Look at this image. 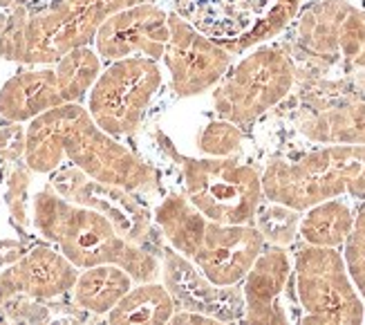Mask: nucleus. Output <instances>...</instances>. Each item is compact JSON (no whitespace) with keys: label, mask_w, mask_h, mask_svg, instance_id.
<instances>
[{"label":"nucleus","mask_w":365,"mask_h":325,"mask_svg":"<svg viewBox=\"0 0 365 325\" xmlns=\"http://www.w3.org/2000/svg\"><path fill=\"white\" fill-rule=\"evenodd\" d=\"M168 245L215 287H235L247 279L267 247L253 224H220L204 218L182 195L173 193L153 214Z\"/></svg>","instance_id":"3"},{"label":"nucleus","mask_w":365,"mask_h":325,"mask_svg":"<svg viewBox=\"0 0 365 325\" xmlns=\"http://www.w3.org/2000/svg\"><path fill=\"white\" fill-rule=\"evenodd\" d=\"M343 260L350 271V279L354 281L359 294L365 301V204L354 216L352 231L343 245Z\"/></svg>","instance_id":"21"},{"label":"nucleus","mask_w":365,"mask_h":325,"mask_svg":"<svg viewBox=\"0 0 365 325\" xmlns=\"http://www.w3.org/2000/svg\"><path fill=\"white\" fill-rule=\"evenodd\" d=\"M292 276V260L282 247L269 245L245 279L242 325H292L280 296Z\"/></svg>","instance_id":"13"},{"label":"nucleus","mask_w":365,"mask_h":325,"mask_svg":"<svg viewBox=\"0 0 365 325\" xmlns=\"http://www.w3.org/2000/svg\"><path fill=\"white\" fill-rule=\"evenodd\" d=\"M168 27L170 39L164 61L173 74V90L182 96L197 94L222 74L229 59L213 41L202 36L178 14H168Z\"/></svg>","instance_id":"11"},{"label":"nucleus","mask_w":365,"mask_h":325,"mask_svg":"<svg viewBox=\"0 0 365 325\" xmlns=\"http://www.w3.org/2000/svg\"><path fill=\"white\" fill-rule=\"evenodd\" d=\"M25 164L34 173H54L63 159L101 184L130 193L157 191V171L94 124L88 108L66 104L31 119L25 130Z\"/></svg>","instance_id":"1"},{"label":"nucleus","mask_w":365,"mask_h":325,"mask_svg":"<svg viewBox=\"0 0 365 325\" xmlns=\"http://www.w3.org/2000/svg\"><path fill=\"white\" fill-rule=\"evenodd\" d=\"M31 214L38 234L54 242L78 271L117 265L128 271L135 283H153L160 274V263L153 254L121 238L115 224L99 211L68 202L52 186L36 193Z\"/></svg>","instance_id":"2"},{"label":"nucleus","mask_w":365,"mask_h":325,"mask_svg":"<svg viewBox=\"0 0 365 325\" xmlns=\"http://www.w3.org/2000/svg\"><path fill=\"white\" fill-rule=\"evenodd\" d=\"M175 312V299L164 285L137 283L108 312V325H166Z\"/></svg>","instance_id":"17"},{"label":"nucleus","mask_w":365,"mask_h":325,"mask_svg":"<svg viewBox=\"0 0 365 325\" xmlns=\"http://www.w3.org/2000/svg\"><path fill=\"white\" fill-rule=\"evenodd\" d=\"M186 200L220 224H253L262 206V180L251 166L231 159L182 157Z\"/></svg>","instance_id":"7"},{"label":"nucleus","mask_w":365,"mask_h":325,"mask_svg":"<svg viewBox=\"0 0 365 325\" xmlns=\"http://www.w3.org/2000/svg\"><path fill=\"white\" fill-rule=\"evenodd\" d=\"M21 153H25V133L14 126L9 130H0V155L7 157H19Z\"/></svg>","instance_id":"22"},{"label":"nucleus","mask_w":365,"mask_h":325,"mask_svg":"<svg viewBox=\"0 0 365 325\" xmlns=\"http://www.w3.org/2000/svg\"><path fill=\"white\" fill-rule=\"evenodd\" d=\"M148 0H58L0 39V56L34 65L58 63L76 47H88L99 27L121 9Z\"/></svg>","instance_id":"4"},{"label":"nucleus","mask_w":365,"mask_h":325,"mask_svg":"<svg viewBox=\"0 0 365 325\" xmlns=\"http://www.w3.org/2000/svg\"><path fill=\"white\" fill-rule=\"evenodd\" d=\"M166 325H229L225 321H220L211 314H202V312H190V310H182L175 312L173 319Z\"/></svg>","instance_id":"23"},{"label":"nucleus","mask_w":365,"mask_h":325,"mask_svg":"<svg viewBox=\"0 0 365 325\" xmlns=\"http://www.w3.org/2000/svg\"><path fill=\"white\" fill-rule=\"evenodd\" d=\"M352 224L354 216L350 206L341 200H327L307 209V214L298 222V234L305 245L339 249L345 245Z\"/></svg>","instance_id":"18"},{"label":"nucleus","mask_w":365,"mask_h":325,"mask_svg":"<svg viewBox=\"0 0 365 325\" xmlns=\"http://www.w3.org/2000/svg\"><path fill=\"white\" fill-rule=\"evenodd\" d=\"M61 94L66 104H78L92 90L94 81L101 74V59L90 47H76L68 52L56 65Z\"/></svg>","instance_id":"19"},{"label":"nucleus","mask_w":365,"mask_h":325,"mask_svg":"<svg viewBox=\"0 0 365 325\" xmlns=\"http://www.w3.org/2000/svg\"><path fill=\"white\" fill-rule=\"evenodd\" d=\"M160 88L162 70L155 61L141 56L115 61L88 92V112L106 135H130L139 128Z\"/></svg>","instance_id":"8"},{"label":"nucleus","mask_w":365,"mask_h":325,"mask_svg":"<svg viewBox=\"0 0 365 325\" xmlns=\"http://www.w3.org/2000/svg\"><path fill=\"white\" fill-rule=\"evenodd\" d=\"M294 285L300 325H363L365 301L359 294L339 249L298 247Z\"/></svg>","instance_id":"5"},{"label":"nucleus","mask_w":365,"mask_h":325,"mask_svg":"<svg viewBox=\"0 0 365 325\" xmlns=\"http://www.w3.org/2000/svg\"><path fill=\"white\" fill-rule=\"evenodd\" d=\"M267 200L294 211L336 200L343 193L365 195V153L327 151L298 164H274L262 177Z\"/></svg>","instance_id":"6"},{"label":"nucleus","mask_w":365,"mask_h":325,"mask_svg":"<svg viewBox=\"0 0 365 325\" xmlns=\"http://www.w3.org/2000/svg\"><path fill=\"white\" fill-rule=\"evenodd\" d=\"M19 3H29V0H19Z\"/></svg>","instance_id":"25"},{"label":"nucleus","mask_w":365,"mask_h":325,"mask_svg":"<svg viewBox=\"0 0 365 325\" xmlns=\"http://www.w3.org/2000/svg\"><path fill=\"white\" fill-rule=\"evenodd\" d=\"M0 325H7V323H0Z\"/></svg>","instance_id":"26"},{"label":"nucleus","mask_w":365,"mask_h":325,"mask_svg":"<svg viewBox=\"0 0 365 325\" xmlns=\"http://www.w3.org/2000/svg\"><path fill=\"white\" fill-rule=\"evenodd\" d=\"M14 296H19V291H16V285H14L9 269L5 267L3 271H0V310H3Z\"/></svg>","instance_id":"24"},{"label":"nucleus","mask_w":365,"mask_h":325,"mask_svg":"<svg viewBox=\"0 0 365 325\" xmlns=\"http://www.w3.org/2000/svg\"><path fill=\"white\" fill-rule=\"evenodd\" d=\"M52 189L68 202L99 211L128 242L137 245V242L148 240L153 216L144 204L137 202L130 191L113 184H101L76 166L61 169L58 173H54Z\"/></svg>","instance_id":"9"},{"label":"nucleus","mask_w":365,"mask_h":325,"mask_svg":"<svg viewBox=\"0 0 365 325\" xmlns=\"http://www.w3.org/2000/svg\"><path fill=\"white\" fill-rule=\"evenodd\" d=\"M168 39V14L150 3H141L110 16L94 36V47L99 59L108 63L133 59L135 54L157 61L164 56Z\"/></svg>","instance_id":"10"},{"label":"nucleus","mask_w":365,"mask_h":325,"mask_svg":"<svg viewBox=\"0 0 365 325\" xmlns=\"http://www.w3.org/2000/svg\"><path fill=\"white\" fill-rule=\"evenodd\" d=\"M16 291L29 299H56L70 291L76 283L78 269L63 256L58 249L52 247H31L19 260L7 267Z\"/></svg>","instance_id":"14"},{"label":"nucleus","mask_w":365,"mask_h":325,"mask_svg":"<svg viewBox=\"0 0 365 325\" xmlns=\"http://www.w3.org/2000/svg\"><path fill=\"white\" fill-rule=\"evenodd\" d=\"M135 287L128 271L117 265H99L81 269L72 287L74 303L92 314H108Z\"/></svg>","instance_id":"16"},{"label":"nucleus","mask_w":365,"mask_h":325,"mask_svg":"<svg viewBox=\"0 0 365 325\" xmlns=\"http://www.w3.org/2000/svg\"><path fill=\"white\" fill-rule=\"evenodd\" d=\"M58 106H66V101L54 68L19 72L0 90V117L14 124L31 121Z\"/></svg>","instance_id":"15"},{"label":"nucleus","mask_w":365,"mask_h":325,"mask_svg":"<svg viewBox=\"0 0 365 325\" xmlns=\"http://www.w3.org/2000/svg\"><path fill=\"white\" fill-rule=\"evenodd\" d=\"M256 220H258L256 229L262 234L264 242H269V245H274V247L289 245L296 236V231H298V222H300L298 211L287 209L282 204L269 206V209L260 206L258 214H256Z\"/></svg>","instance_id":"20"},{"label":"nucleus","mask_w":365,"mask_h":325,"mask_svg":"<svg viewBox=\"0 0 365 325\" xmlns=\"http://www.w3.org/2000/svg\"><path fill=\"white\" fill-rule=\"evenodd\" d=\"M278 7V0H175V9L202 36L233 43L256 34Z\"/></svg>","instance_id":"12"}]
</instances>
